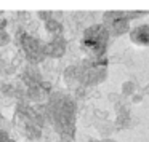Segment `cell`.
<instances>
[{
    "label": "cell",
    "mask_w": 149,
    "mask_h": 142,
    "mask_svg": "<svg viewBox=\"0 0 149 142\" xmlns=\"http://www.w3.org/2000/svg\"><path fill=\"white\" fill-rule=\"evenodd\" d=\"M0 142H10V139L7 137V134H3V132H0Z\"/></svg>",
    "instance_id": "1"
}]
</instances>
